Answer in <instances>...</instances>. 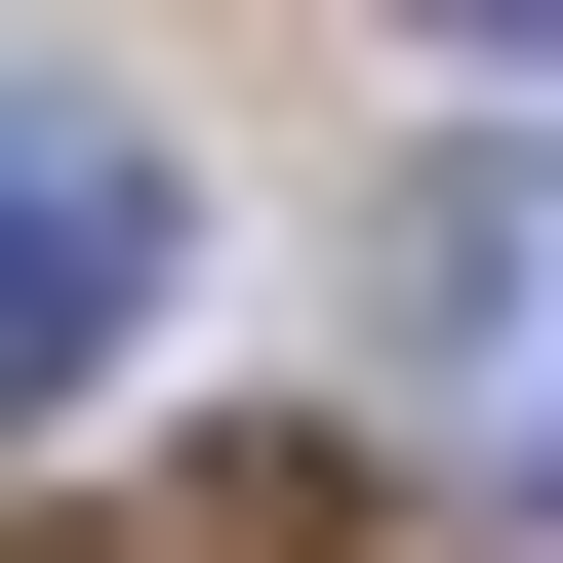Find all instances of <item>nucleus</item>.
I'll list each match as a JSON object with an SVG mask.
<instances>
[{"label": "nucleus", "mask_w": 563, "mask_h": 563, "mask_svg": "<svg viewBox=\"0 0 563 563\" xmlns=\"http://www.w3.org/2000/svg\"><path fill=\"white\" fill-rule=\"evenodd\" d=\"M402 443H523L563 483V121H483V162H402Z\"/></svg>", "instance_id": "2"}, {"label": "nucleus", "mask_w": 563, "mask_h": 563, "mask_svg": "<svg viewBox=\"0 0 563 563\" xmlns=\"http://www.w3.org/2000/svg\"><path fill=\"white\" fill-rule=\"evenodd\" d=\"M402 41H443V81H523V121H563V0H402Z\"/></svg>", "instance_id": "3"}, {"label": "nucleus", "mask_w": 563, "mask_h": 563, "mask_svg": "<svg viewBox=\"0 0 563 563\" xmlns=\"http://www.w3.org/2000/svg\"><path fill=\"white\" fill-rule=\"evenodd\" d=\"M162 282H201L162 121H121V81H0V443H81V402L162 363Z\"/></svg>", "instance_id": "1"}]
</instances>
